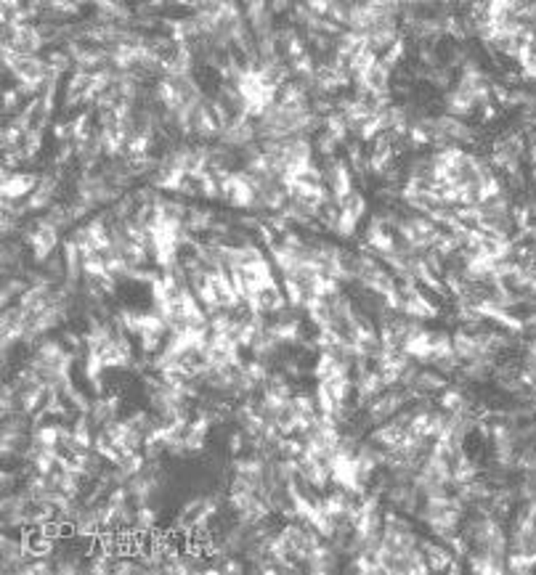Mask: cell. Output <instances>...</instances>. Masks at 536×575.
I'll use <instances>...</instances> for the list:
<instances>
[{
	"mask_svg": "<svg viewBox=\"0 0 536 575\" xmlns=\"http://www.w3.org/2000/svg\"><path fill=\"white\" fill-rule=\"evenodd\" d=\"M40 175L32 173H19V170H3V199H14V201H24L35 191Z\"/></svg>",
	"mask_w": 536,
	"mask_h": 575,
	"instance_id": "6da1fadb",
	"label": "cell"
}]
</instances>
